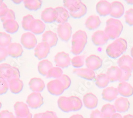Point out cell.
<instances>
[{
    "label": "cell",
    "mask_w": 133,
    "mask_h": 118,
    "mask_svg": "<svg viewBox=\"0 0 133 118\" xmlns=\"http://www.w3.org/2000/svg\"><path fill=\"white\" fill-rule=\"evenodd\" d=\"M127 48V41L124 38H119L108 45L106 49V52L110 57L115 59L123 55Z\"/></svg>",
    "instance_id": "6da1fadb"
},
{
    "label": "cell",
    "mask_w": 133,
    "mask_h": 118,
    "mask_svg": "<svg viewBox=\"0 0 133 118\" xmlns=\"http://www.w3.org/2000/svg\"><path fill=\"white\" fill-rule=\"evenodd\" d=\"M71 52L74 55L78 56L82 52L87 42V35L85 31L78 30L72 37Z\"/></svg>",
    "instance_id": "7a4b0ae2"
},
{
    "label": "cell",
    "mask_w": 133,
    "mask_h": 118,
    "mask_svg": "<svg viewBox=\"0 0 133 118\" xmlns=\"http://www.w3.org/2000/svg\"><path fill=\"white\" fill-rule=\"evenodd\" d=\"M123 29V25L121 22L115 18H110L106 22L104 32L110 39L119 38Z\"/></svg>",
    "instance_id": "3957f363"
},
{
    "label": "cell",
    "mask_w": 133,
    "mask_h": 118,
    "mask_svg": "<svg viewBox=\"0 0 133 118\" xmlns=\"http://www.w3.org/2000/svg\"><path fill=\"white\" fill-rule=\"evenodd\" d=\"M20 78L19 70L7 63L0 65V79L6 81L8 83L15 78Z\"/></svg>",
    "instance_id": "277c9868"
},
{
    "label": "cell",
    "mask_w": 133,
    "mask_h": 118,
    "mask_svg": "<svg viewBox=\"0 0 133 118\" xmlns=\"http://www.w3.org/2000/svg\"><path fill=\"white\" fill-rule=\"evenodd\" d=\"M26 102L30 108L35 109L44 104V99L40 93L32 92L28 96Z\"/></svg>",
    "instance_id": "5b68a950"
},
{
    "label": "cell",
    "mask_w": 133,
    "mask_h": 118,
    "mask_svg": "<svg viewBox=\"0 0 133 118\" xmlns=\"http://www.w3.org/2000/svg\"><path fill=\"white\" fill-rule=\"evenodd\" d=\"M57 34L61 40L65 42L68 41L72 34V27L70 24L66 22L58 25Z\"/></svg>",
    "instance_id": "8992f818"
},
{
    "label": "cell",
    "mask_w": 133,
    "mask_h": 118,
    "mask_svg": "<svg viewBox=\"0 0 133 118\" xmlns=\"http://www.w3.org/2000/svg\"><path fill=\"white\" fill-rule=\"evenodd\" d=\"M37 39L34 34L31 33H26L23 34L21 37V43L25 48L31 49L37 46Z\"/></svg>",
    "instance_id": "52a82bcc"
},
{
    "label": "cell",
    "mask_w": 133,
    "mask_h": 118,
    "mask_svg": "<svg viewBox=\"0 0 133 118\" xmlns=\"http://www.w3.org/2000/svg\"><path fill=\"white\" fill-rule=\"evenodd\" d=\"M54 61L57 67L64 68L68 67L71 64V59L68 53L64 51L58 52L55 56Z\"/></svg>",
    "instance_id": "ba28073f"
},
{
    "label": "cell",
    "mask_w": 133,
    "mask_h": 118,
    "mask_svg": "<svg viewBox=\"0 0 133 118\" xmlns=\"http://www.w3.org/2000/svg\"><path fill=\"white\" fill-rule=\"evenodd\" d=\"M47 88L49 93L57 96L62 94L65 90L63 85L58 79L49 82L47 84Z\"/></svg>",
    "instance_id": "9c48e42d"
},
{
    "label": "cell",
    "mask_w": 133,
    "mask_h": 118,
    "mask_svg": "<svg viewBox=\"0 0 133 118\" xmlns=\"http://www.w3.org/2000/svg\"><path fill=\"white\" fill-rule=\"evenodd\" d=\"M58 18V12L55 8L47 7L41 13V19L44 22L52 23L56 21Z\"/></svg>",
    "instance_id": "30bf717a"
},
{
    "label": "cell",
    "mask_w": 133,
    "mask_h": 118,
    "mask_svg": "<svg viewBox=\"0 0 133 118\" xmlns=\"http://www.w3.org/2000/svg\"><path fill=\"white\" fill-rule=\"evenodd\" d=\"M102 63V59L99 56L95 55L89 56L85 60V64L87 68L94 71L101 68Z\"/></svg>",
    "instance_id": "8fae6325"
},
{
    "label": "cell",
    "mask_w": 133,
    "mask_h": 118,
    "mask_svg": "<svg viewBox=\"0 0 133 118\" xmlns=\"http://www.w3.org/2000/svg\"><path fill=\"white\" fill-rule=\"evenodd\" d=\"M51 47L46 42H41L35 48V56L39 60L47 57L50 52Z\"/></svg>",
    "instance_id": "7c38bea8"
},
{
    "label": "cell",
    "mask_w": 133,
    "mask_h": 118,
    "mask_svg": "<svg viewBox=\"0 0 133 118\" xmlns=\"http://www.w3.org/2000/svg\"><path fill=\"white\" fill-rule=\"evenodd\" d=\"M109 38L102 30H97L93 34L92 40L93 44L96 46H101L105 45Z\"/></svg>",
    "instance_id": "4fadbf2b"
},
{
    "label": "cell",
    "mask_w": 133,
    "mask_h": 118,
    "mask_svg": "<svg viewBox=\"0 0 133 118\" xmlns=\"http://www.w3.org/2000/svg\"><path fill=\"white\" fill-rule=\"evenodd\" d=\"M111 4L107 1H99L96 5L97 13L101 17H106L110 14Z\"/></svg>",
    "instance_id": "5bb4252c"
},
{
    "label": "cell",
    "mask_w": 133,
    "mask_h": 118,
    "mask_svg": "<svg viewBox=\"0 0 133 118\" xmlns=\"http://www.w3.org/2000/svg\"><path fill=\"white\" fill-rule=\"evenodd\" d=\"M111 4L110 15L114 18H119L125 13V7L122 3L119 1H114Z\"/></svg>",
    "instance_id": "9a60e30c"
},
{
    "label": "cell",
    "mask_w": 133,
    "mask_h": 118,
    "mask_svg": "<svg viewBox=\"0 0 133 118\" xmlns=\"http://www.w3.org/2000/svg\"><path fill=\"white\" fill-rule=\"evenodd\" d=\"M73 73L79 77L90 81L93 80L96 77L94 71L88 68H76L73 70Z\"/></svg>",
    "instance_id": "2e32d148"
},
{
    "label": "cell",
    "mask_w": 133,
    "mask_h": 118,
    "mask_svg": "<svg viewBox=\"0 0 133 118\" xmlns=\"http://www.w3.org/2000/svg\"><path fill=\"white\" fill-rule=\"evenodd\" d=\"M106 74L110 82H114L120 81L122 76V71L119 67L112 66L108 69Z\"/></svg>",
    "instance_id": "e0dca14e"
},
{
    "label": "cell",
    "mask_w": 133,
    "mask_h": 118,
    "mask_svg": "<svg viewBox=\"0 0 133 118\" xmlns=\"http://www.w3.org/2000/svg\"><path fill=\"white\" fill-rule=\"evenodd\" d=\"M83 103L86 108L89 109H94L97 105L98 99L96 95L92 93H88L83 97Z\"/></svg>",
    "instance_id": "ac0fdd59"
},
{
    "label": "cell",
    "mask_w": 133,
    "mask_h": 118,
    "mask_svg": "<svg viewBox=\"0 0 133 118\" xmlns=\"http://www.w3.org/2000/svg\"><path fill=\"white\" fill-rule=\"evenodd\" d=\"M6 48L8 55L13 58H18L21 56L23 53V47L19 43L11 42Z\"/></svg>",
    "instance_id": "d6986e66"
},
{
    "label": "cell",
    "mask_w": 133,
    "mask_h": 118,
    "mask_svg": "<svg viewBox=\"0 0 133 118\" xmlns=\"http://www.w3.org/2000/svg\"><path fill=\"white\" fill-rule=\"evenodd\" d=\"M14 109L16 116L26 117L30 113L28 105L23 102H16L14 105Z\"/></svg>",
    "instance_id": "ffe728a7"
},
{
    "label": "cell",
    "mask_w": 133,
    "mask_h": 118,
    "mask_svg": "<svg viewBox=\"0 0 133 118\" xmlns=\"http://www.w3.org/2000/svg\"><path fill=\"white\" fill-rule=\"evenodd\" d=\"M58 38L57 34L52 31H47L42 36V42H46L50 47H53L57 45Z\"/></svg>",
    "instance_id": "44dd1931"
},
{
    "label": "cell",
    "mask_w": 133,
    "mask_h": 118,
    "mask_svg": "<svg viewBox=\"0 0 133 118\" xmlns=\"http://www.w3.org/2000/svg\"><path fill=\"white\" fill-rule=\"evenodd\" d=\"M119 94L117 88L108 87L104 89L102 93V99L108 102H112L116 100Z\"/></svg>",
    "instance_id": "7402d4cb"
},
{
    "label": "cell",
    "mask_w": 133,
    "mask_h": 118,
    "mask_svg": "<svg viewBox=\"0 0 133 118\" xmlns=\"http://www.w3.org/2000/svg\"><path fill=\"white\" fill-rule=\"evenodd\" d=\"M45 29V24L43 21L39 19H34L31 22L29 27V30L31 32V33L35 35L43 33Z\"/></svg>",
    "instance_id": "603a6c76"
},
{
    "label": "cell",
    "mask_w": 133,
    "mask_h": 118,
    "mask_svg": "<svg viewBox=\"0 0 133 118\" xmlns=\"http://www.w3.org/2000/svg\"><path fill=\"white\" fill-rule=\"evenodd\" d=\"M118 91L119 94L124 97H130L133 95V88L127 82H121L118 86Z\"/></svg>",
    "instance_id": "cb8c5ba5"
},
{
    "label": "cell",
    "mask_w": 133,
    "mask_h": 118,
    "mask_svg": "<svg viewBox=\"0 0 133 118\" xmlns=\"http://www.w3.org/2000/svg\"><path fill=\"white\" fill-rule=\"evenodd\" d=\"M115 108L117 111L123 113L127 111L130 107L129 100L124 97H120L116 99L115 102Z\"/></svg>",
    "instance_id": "d4e9b609"
},
{
    "label": "cell",
    "mask_w": 133,
    "mask_h": 118,
    "mask_svg": "<svg viewBox=\"0 0 133 118\" xmlns=\"http://www.w3.org/2000/svg\"><path fill=\"white\" fill-rule=\"evenodd\" d=\"M30 89L33 92H39L43 91L45 88V83L40 78L34 77L31 78L29 82Z\"/></svg>",
    "instance_id": "484cf974"
},
{
    "label": "cell",
    "mask_w": 133,
    "mask_h": 118,
    "mask_svg": "<svg viewBox=\"0 0 133 118\" xmlns=\"http://www.w3.org/2000/svg\"><path fill=\"white\" fill-rule=\"evenodd\" d=\"M101 23V20L98 16L92 15L86 20L85 25L88 30H94L99 27Z\"/></svg>",
    "instance_id": "4316f807"
},
{
    "label": "cell",
    "mask_w": 133,
    "mask_h": 118,
    "mask_svg": "<svg viewBox=\"0 0 133 118\" xmlns=\"http://www.w3.org/2000/svg\"><path fill=\"white\" fill-rule=\"evenodd\" d=\"M55 9L58 12L57 22L60 24H63L67 22L70 15L68 11L65 7L61 6H58Z\"/></svg>",
    "instance_id": "83f0119b"
},
{
    "label": "cell",
    "mask_w": 133,
    "mask_h": 118,
    "mask_svg": "<svg viewBox=\"0 0 133 118\" xmlns=\"http://www.w3.org/2000/svg\"><path fill=\"white\" fill-rule=\"evenodd\" d=\"M3 27L6 33L13 34L18 31L19 26L15 20H9L3 22Z\"/></svg>",
    "instance_id": "f1b7e54d"
},
{
    "label": "cell",
    "mask_w": 133,
    "mask_h": 118,
    "mask_svg": "<svg viewBox=\"0 0 133 118\" xmlns=\"http://www.w3.org/2000/svg\"><path fill=\"white\" fill-rule=\"evenodd\" d=\"M59 108L63 112H69L72 111L71 105L69 97L61 96L58 100Z\"/></svg>",
    "instance_id": "f546056e"
},
{
    "label": "cell",
    "mask_w": 133,
    "mask_h": 118,
    "mask_svg": "<svg viewBox=\"0 0 133 118\" xmlns=\"http://www.w3.org/2000/svg\"><path fill=\"white\" fill-rule=\"evenodd\" d=\"M9 89L12 93L18 94L23 90L24 83L20 78H15L9 82Z\"/></svg>",
    "instance_id": "4dcf8cb0"
},
{
    "label": "cell",
    "mask_w": 133,
    "mask_h": 118,
    "mask_svg": "<svg viewBox=\"0 0 133 118\" xmlns=\"http://www.w3.org/2000/svg\"><path fill=\"white\" fill-rule=\"evenodd\" d=\"M53 67L52 63L48 59H44L38 64V72L43 76H46L49 70Z\"/></svg>",
    "instance_id": "1f68e13d"
},
{
    "label": "cell",
    "mask_w": 133,
    "mask_h": 118,
    "mask_svg": "<svg viewBox=\"0 0 133 118\" xmlns=\"http://www.w3.org/2000/svg\"><path fill=\"white\" fill-rule=\"evenodd\" d=\"M83 4V3L79 0H69L63 1L64 6L69 11V12L76 11L81 7Z\"/></svg>",
    "instance_id": "d6a6232c"
},
{
    "label": "cell",
    "mask_w": 133,
    "mask_h": 118,
    "mask_svg": "<svg viewBox=\"0 0 133 118\" xmlns=\"http://www.w3.org/2000/svg\"><path fill=\"white\" fill-rule=\"evenodd\" d=\"M95 84L97 87L100 89L105 88L108 85L110 81L106 74H99L96 76Z\"/></svg>",
    "instance_id": "836d02e7"
},
{
    "label": "cell",
    "mask_w": 133,
    "mask_h": 118,
    "mask_svg": "<svg viewBox=\"0 0 133 118\" xmlns=\"http://www.w3.org/2000/svg\"><path fill=\"white\" fill-rule=\"evenodd\" d=\"M119 67H128L133 70V58L129 55H123L120 57L117 61Z\"/></svg>",
    "instance_id": "e575fe53"
},
{
    "label": "cell",
    "mask_w": 133,
    "mask_h": 118,
    "mask_svg": "<svg viewBox=\"0 0 133 118\" xmlns=\"http://www.w3.org/2000/svg\"><path fill=\"white\" fill-rule=\"evenodd\" d=\"M101 112L105 118H111L112 115L116 113V110L114 105L106 104L102 106Z\"/></svg>",
    "instance_id": "d590c367"
},
{
    "label": "cell",
    "mask_w": 133,
    "mask_h": 118,
    "mask_svg": "<svg viewBox=\"0 0 133 118\" xmlns=\"http://www.w3.org/2000/svg\"><path fill=\"white\" fill-rule=\"evenodd\" d=\"M26 8L31 11H36L41 8L42 1L39 0H25L24 1Z\"/></svg>",
    "instance_id": "8d00e7d4"
},
{
    "label": "cell",
    "mask_w": 133,
    "mask_h": 118,
    "mask_svg": "<svg viewBox=\"0 0 133 118\" xmlns=\"http://www.w3.org/2000/svg\"><path fill=\"white\" fill-rule=\"evenodd\" d=\"M12 38L10 35L4 32H0V47H8L11 43Z\"/></svg>",
    "instance_id": "74e56055"
},
{
    "label": "cell",
    "mask_w": 133,
    "mask_h": 118,
    "mask_svg": "<svg viewBox=\"0 0 133 118\" xmlns=\"http://www.w3.org/2000/svg\"><path fill=\"white\" fill-rule=\"evenodd\" d=\"M69 99L71 102L72 111H78L81 110L83 106V103L82 100L77 96H70Z\"/></svg>",
    "instance_id": "f35d334b"
},
{
    "label": "cell",
    "mask_w": 133,
    "mask_h": 118,
    "mask_svg": "<svg viewBox=\"0 0 133 118\" xmlns=\"http://www.w3.org/2000/svg\"><path fill=\"white\" fill-rule=\"evenodd\" d=\"M63 75L62 69L59 67H53L49 71L46 78H59Z\"/></svg>",
    "instance_id": "ab89813d"
},
{
    "label": "cell",
    "mask_w": 133,
    "mask_h": 118,
    "mask_svg": "<svg viewBox=\"0 0 133 118\" xmlns=\"http://www.w3.org/2000/svg\"><path fill=\"white\" fill-rule=\"evenodd\" d=\"M71 63L74 67L76 68H80L84 65L85 56L79 55L76 56L71 59Z\"/></svg>",
    "instance_id": "60d3db41"
},
{
    "label": "cell",
    "mask_w": 133,
    "mask_h": 118,
    "mask_svg": "<svg viewBox=\"0 0 133 118\" xmlns=\"http://www.w3.org/2000/svg\"><path fill=\"white\" fill-rule=\"evenodd\" d=\"M87 11V9L86 6L83 3L81 7L78 10L75 12H69V14L73 18H81L84 17L86 14Z\"/></svg>",
    "instance_id": "b9f144b4"
},
{
    "label": "cell",
    "mask_w": 133,
    "mask_h": 118,
    "mask_svg": "<svg viewBox=\"0 0 133 118\" xmlns=\"http://www.w3.org/2000/svg\"><path fill=\"white\" fill-rule=\"evenodd\" d=\"M120 68L122 71V76L119 81L121 82L127 81L131 76L132 70L128 67H121Z\"/></svg>",
    "instance_id": "7bdbcfd3"
},
{
    "label": "cell",
    "mask_w": 133,
    "mask_h": 118,
    "mask_svg": "<svg viewBox=\"0 0 133 118\" xmlns=\"http://www.w3.org/2000/svg\"><path fill=\"white\" fill-rule=\"evenodd\" d=\"M35 19L33 17L32 15L28 14L24 16L23 18V21H22V27L25 30H29L30 25L32 21Z\"/></svg>",
    "instance_id": "ee69618b"
},
{
    "label": "cell",
    "mask_w": 133,
    "mask_h": 118,
    "mask_svg": "<svg viewBox=\"0 0 133 118\" xmlns=\"http://www.w3.org/2000/svg\"><path fill=\"white\" fill-rule=\"evenodd\" d=\"M34 118H58V116L54 112L47 111L43 113L35 114Z\"/></svg>",
    "instance_id": "f6af8a7d"
},
{
    "label": "cell",
    "mask_w": 133,
    "mask_h": 118,
    "mask_svg": "<svg viewBox=\"0 0 133 118\" xmlns=\"http://www.w3.org/2000/svg\"><path fill=\"white\" fill-rule=\"evenodd\" d=\"M125 19L126 22L129 26H133V9H129L125 12Z\"/></svg>",
    "instance_id": "bcb514c9"
},
{
    "label": "cell",
    "mask_w": 133,
    "mask_h": 118,
    "mask_svg": "<svg viewBox=\"0 0 133 118\" xmlns=\"http://www.w3.org/2000/svg\"><path fill=\"white\" fill-rule=\"evenodd\" d=\"M58 80L62 83L65 90L68 89L70 87L71 84V80L68 75H66L65 74H63L59 78H58Z\"/></svg>",
    "instance_id": "7dc6e473"
},
{
    "label": "cell",
    "mask_w": 133,
    "mask_h": 118,
    "mask_svg": "<svg viewBox=\"0 0 133 118\" xmlns=\"http://www.w3.org/2000/svg\"><path fill=\"white\" fill-rule=\"evenodd\" d=\"M9 89V83L5 80L0 79V95L6 93Z\"/></svg>",
    "instance_id": "c3c4849f"
},
{
    "label": "cell",
    "mask_w": 133,
    "mask_h": 118,
    "mask_svg": "<svg viewBox=\"0 0 133 118\" xmlns=\"http://www.w3.org/2000/svg\"><path fill=\"white\" fill-rule=\"evenodd\" d=\"M0 19H1V20L2 21V22L9 20H15L16 19L15 13L13 10L9 9L6 15Z\"/></svg>",
    "instance_id": "681fc988"
},
{
    "label": "cell",
    "mask_w": 133,
    "mask_h": 118,
    "mask_svg": "<svg viewBox=\"0 0 133 118\" xmlns=\"http://www.w3.org/2000/svg\"><path fill=\"white\" fill-rule=\"evenodd\" d=\"M9 10L7 5L3 1H0V18L5 16Z\"/></svg>",
    "instance_id": "f907efd6"
},
{
    "label": "cell",
    "mask_w": 133,
    "mask_h": 118,
    "mask_svg": "<svg viewBox=\"0 0 133 118\" xmlns=\"http://www.w3.org/2000/svg\"><path fill=\"white\" fill-rule=\"evenodd\" d=\"M8 55L7 48L0 47V62L4 60Z\"/></svg>",
    "instance_id": "816d5d0a"
},
{
    "label": "cell",
    "mask_w": 133,
    "mask_h": 118,
    "mask_svg": "<svg viewBox=\"0 0 133 118\" xmlns=\"http://www.w3.org/2000/svg\"><path fill=\"white\" fill-rule=\"evenodd\" d=\"M0 118H16L14 114L8 110H3L0 112Z\"/></svg>",
    "instance_id": "f5cc1de1"
},
{
    "label": "cell",
    "mask_w": 133,
    "mask_h": 118,
    "mask_svg": "<svg viewBox=\"0 0 133 118\" xmlns=\"http://www.w3.org/2000/svg\"><path fill=\"white\" fill-rule=\"evenodd\" d=\"M90 118H105L101 113L100 111L96 109L95 110L92 111L91 115Z\"/></svg>",
    "instance_id": "db71d44e"
},
{
    "label": "cell",
    "mask_w": 133,
    "mask_h": 118,
    "mask_svg": "<svg viewBox=\"0 0 133 118\" xmlns=\"http://www.w3.org/2000/svg\"><path fill=\"white\" fill-rule=\"evenodd\" d=\"M111 118H124L123 116H122V115L119 113H115L111 117Z\"/></svg>",
    "instance_id": "11a10c76"
},
{
    "label": "cell",
    "mask_w": 133,
    "mask_h": 118,
    "mask_svg": "<svg viewBox=\"0 0 133 118\" xmlns=\"http://www.w3.org/2000/svg\"><path fill=\"white\" fill-rule=\"evenodd\" d=\"M70 118H84L82 115L81 114H75L72 115Z\"/></svg>",
    "instance_id": "9f6ffc18"
},
{
    "label": "cell",
    "mask_w": 133,
    "mask_h": 118,
    "mask_svg": "<svg viewBox=\"0 0 133 118\" xmlns=\"http://www.w3.org/2000/svg\"><path fill=\"white\" fill-rule=\"evenodd\" d=\"M16 118H32V114L30 113L28 115H27L26 117H18V116H16Z\"/></svg>",
    "instance_id": "6f0895ef"
},
{
    "label": "cell",
    "mask_w": 133,
    "mask_h": 118,
    "mask_svg": "<svg viewBox=\"0 0 133 118\" xmlns=\"http://www.w3.org/2000/svg\"><path fill=\"white\" fill-rule=\"evenodd\" d=\"M124 118H133V115L131 114H127L125 115L124 117Z\"/></svg>",
    "instance_id": "680465c9"
},
{
    "label": "cell",
    "mask_w": 133,
    "mask_h": 118,
    "mask_svg": "<svg viewBox=\"0 0 133 118\" xmlns=\"http://www.w3.org/2000/svg\"><path fill=\"white\" fill-rule=\"evenodd\" d=\"M130 53H131V56L132 57V58H133V47L131 48V50H130Z\"/></svg>",
    "instance_id": "91938a15"
},
{
    "label": "cell",
    "mask_w": 133,
    "mask_h": 118,
    "mask_svg": "<svg viewBox=\"0 0 133 118\" xmlns=\"http://www.w3.org/2000/svg\"><path fill=\"white\" fill-rule=\"evenodd\" d=\"M13 2L14 3H15L16 4H19L20 3H21L22 2V1H14Z\"/></svg>",
    "instance_id": "94428289"
},
{
    "label": "cell",
    "mask_w": 133,
    "mask_h": 118,
    "mask_svg": "<svg viewBox=\"0 0 133 118\" xmlns=\"http://www.w3.org/2000/svg\"><path fill=\"white\" fill-rule=\"evenodd\" d=\"M126 2L130 4H133V1H126Z\"/></svg>",
    "instance_id": "6125c7cd"
},
{
    "label": "cell",
    "mask_w": 133,
    "mask_h": 118,
    "mask_svg": "<svg viewBox=\"0 0 133 118\" xmlns=\"http://www.w3.org/2000/svg\"><path fill=\"white\" fill-rule=\"evenodd\" d=\"M1 107H2V103H1V102H0V109H1Z\"/></svg>",
    "instance_id": "be15d7a7"
}]
</instances>
